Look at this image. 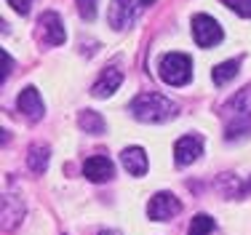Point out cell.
Listing matches in <instances>:
<instances>
[{"mask_svg":"<svg viewBox=\"0 0 251 235\" xmlns=\"http://www.w3.org/2000/svg\"><path fill=\"white\" fill-rule=\"evenodd\" d=\"M128 110H131V115L136 120H142V123H163V120H171L176 115L179 107L171 99H166L163 94L150 91V94L134 96Z\"/></svg>","mask_w":251,"mask_h":235,"instance_id":"6da1fadb","label":"cell"},{"mask_svg":"<svg viewBox=\"0 0 251 235\" xmlns=\"http://www.w3.org/2000/svg\"><path fill=\"white\" fill-rule=\"evenodd\" d=\"M158 72L169 86H184L193 78V62H190L187 53H166L158 62Z\"/></svg>","mask_w":251,"mask_h":235,"instance_id":"7a4b0ae2","label":"cell"},{"mask_svg":"<svg viewBox=\"0 0 251 235\" xmlns=\"http://www.w3.org/2000/svg\"><path fill=\"white\" fill-rule=\"evenodd\" d=\"M182 211V203H179L176 195L171 192H155L147 203V216L152 222H166V219H174V216Z\"/></svg>","mask_w":251,"mask_h":235,"instance_id":"3957f363","label":"cell"},{"mask_svg":"<svg viewBox=\"0 0 251 235\" xmlns=\"http://www.w3.org/2000/svg\"><path fill=\"white\" fill-rule=\"evenodd\" d=\"M193 38L201 48H208V46L222 40V27H219V22L211 19L208 14H198L193 19Z\"/></svg>","mask_w":251,"mask_h":235,"instance_id":"277c9868","label":"cell"},{"mask_svg":"<svg viewBox=\"0 0 251 235\" xmlns=\"http://www.w3.org/2000/svg\"><path fill=\"white\" fill-rule=\"evenodd\" d=\"M16 107H19V112L29 120V123H38V120L46 115V104H43V99H40V91H38L35 86H27L25 91L19 94V99H16Z\"/></svg>","mask_w":251,"mask_h":235,"instance_id":"5b68a950","label":"cell"},{"mask_svg":"<svg viewBox=\"0 0 251 235\" xmlns=\"http://www.w3.org/2000/svg\"><path fill=\"white\" fill-rule=\"evenodd\" d=\"M136 19V0H110L107 22L115 29H128Z\"/></svg>","mask_w":251,"mask_h":235,"instance_id":"8992f818","label":"cell"},{"mask_svg":"<svg viewBox=\"0 0 251 235\" xmlns=\"http://www.w3.org/2000/svg\"><path fill=\"white\" fill-rule=\"evenodd\" d=\"M83 174H86V179H91L94 184H101V182L115 177V166H112V160L107 158V155H91V158L83 163Z\"/></svg>","mask_w":251,"mask_h":235,"instance_id":"52a82bcc","label":"cell"},{"mask_svg":"<svg viewBox=\"0 0 251 235\" xmlns=\"http://www.w3.org/2000/svg\"><path fill=\"white\" fill-rule=\"evenodd\" d=\"M201 155H203V139L201 136H182V139L174 144V160L179 166L195 163Z\"/></svg>","mask_w":251,"mask_h":235,"instance_id":"ba28073f","label":"cell"},{"mask_svg":"<svg viewBox=\"0 0 251 235\" xmlns=\"http://www.w3.org/2000/svg\"><path fill=\"white\" fill-rule=\"evenodd\" d=\"M40 29H43L46 43H51V46H62L64 38H67L64 24H62V16H59L56 11H46V14L40 16Z\"/></svg>","mask_w":251,"mask_h":235,"instance_id":"9c48e42d","label":"cell"},{"mask_svg":"<svg viewBox=\"0 0 251 235\" xmlns=\"http://www.w3.org/2000/svg\"><path fill=\"white\" fill-rule=\"evenodd\" d=\"M121 83H123V75H121V70H115V67H107V70L99 75V80L91 86V94H94V96H99V99H104V96L115 94L118 88H121Z\"/></svg>","mask_w":251,"mask_h":235,"instance_id":"30bf717a","label":"cell"},{"mask_svg":"<svg viewBox=\"0 0 251 235\" xmlns=\"http://www.w3.org/2000/svg\"><path fill=\"white\" fill-rule=\"evenodd\" d=\"M121 163L123 168L131 174V177H142V174H147V153L142 147H126L121 153Z\"/></svg>","mask_w":251,"mask_h":235,"instance_id":"8fae6325","label":"cell"},{"mask_svg":"<svg viewBox=\"0 0 251 235\" xmlns=\"http://www.w3.org/2000/svg\"><path fill=\"white\" fill-rule=\"evenodd\" d=\"M22 219H25V203L16 195H5L3 198V227L5 230H14Z\"/></svg>","mask_w":251,"mask_h":235,"instance_id":"7c38bea8","label":"cell"},{"mask_svg":"<svg viewBox=\"0 0 251 235\" xmlns=\"http://www.w3.org/2000/svg\"><path fill=\"white\" fill-rule=\"evenodd\" d=\"M246 136H251V115H232V118H227V126H225V139L227 142L246 139Z\"/></svg>","mask_w":251,"mask_h":235,"instance_id":"4fadbf2b","label":"cell"},{"mask_svg":"<svg viewBox=\"0 0 251 235\" xmlns=\"http://www.w3.org/2000/svg\"><path fill=\"white\" fill-rule=\"evenodd\" d=\"M225 115L232 118V115H251V86H246L243 91H238L230 102L225 104Z\"/></svg>","mask_w":251,"mask_h":235,"instance_id":"5bb4252c","label":"cell"},{"mask_svg":"<svg viewBox=\"0 0 251 235\" xmlns=\"http://www.w3.org/2000/svg\"><path fill=\"white\" fill-rule=\"evenodd\" d=\"M27 166L32 174H43L49 166V147L46 144H32L27 153Z\"/></svg>","mask_w":251,"mask_h":235,"instance_id":"9a60e30c","label":"cell"},{"mask_svg":"<svg viewBox=\"0 0 251 235\" xmlns=\"http://www.w3.org/2000/svg\"><path fill=\"white\" fill-rule=\"evenodd\" d=\"M77 126H80L83 131H88V134H104V129H107L104 118L94 110H83L80 118H77Z\"/></svg>","mask_w":251,"mask_h":235,"instance_id":"2e32d148","label":"cell"},{"mask_svg":"<svg viewBox=\"0 0 251 235\" xmlns=\"http://www.w3.org/2000/svg\"><path fill=\"white\" fill-rule=\"evenodd\" d=\"M235 75H238V59H227V62L217 64V67H214V72H211V78H214V83H217V86L230 83Z\"/></svg>","mask_w":251,"mask_h":235,"instance_id":"e0dca14e","label":"cell"},{"mask_svg":"<svg viewBox=\"0 0 251 235\" xmlns=\"http://www.w3.org/2000/svg\"><path fill=\"white\" fill-rule=\"evenodd\" d=\"M214 219L208 214H198V216H193V222H190V230L187 235H211L214 233Z\"/></svg>","mask_w":251,"mask_h":235,"instance_id":"ac0fdd59","label":"cell"},{"mask_svg":"<svg viewBox=\"0 0 251 235\" xmlns=\"http://www.w3.org/2000/svg\"><path fill=\"white\" fill-rule=\"evenodd\" d=\"M219 3H225L230 11H235L238 16H243V19H249L251 16V0H219Z\"/></svg>","mask_w":251,"mask_h":235,"instance_id":"d6986e66","label":"cell"},{"mask_svg":"<svg viewBox=\"0 0 251 235\" xmlns=\"http://www.w3.org/2000/svg\"><path fill=\"white\" fill-rule=\"evenodd\" d=\"M77 14L86 22H94L97 19V0H77Z\"/></svg>","mask_w":251,"mask_h":235,"instance_id":"ffe728a7","label":"cell"},{"mask_svg":"<svg viewBox=\"0 0 251 235\" xmlns=\"http://www.w3.org/2000/svg\"><path fill=\"white\" fill-rule=\"evenodd\" d=\"M11 70H14V59H11L8 51L0 48V80H5V78L11 75Z\"/></svg>","mask_w":251,"mask_h":235,"instance_id":"44dd1931","label":"cell"},{"mask_svg":"<svg viewBox=\"0 0 251 235\" xmlns=\"http://www.w3.org/2000/svg\"><path fill=\"white\" fill-rule=\"evenodd\" d=\"M8 5L16 11V14L27 16V14H29V8H32V0H8Z\"/></svg>","mask_w":251,"mask_h":235,"instance_id":"7402d4cb","label":"cell"},{"mask_svg":"<svg viewBox=\"0 0 251 235\" xmlns=\"http://www.w3.org/2000/svg\"><path fill=\"white\" fill-rule=\"evenodd\" d=\"M99 235H121V233H118V230H101Z\"/></svg>","mask_w":251,"mask_h":235,"instance_id":"603a6c76","label":"cell"},{"mask_svg":"<svg viewBox=\"0 0 251 235\" xmlns=\"http://www.w3.org/2000/svg\"><path fill=\"white\" fill-rule=\"evenodd\" d=\"M155 0H139V5H152Z\"/></svg>","mask_w":251,"mask_h":235,"instance_id":"cb8c5ba5","label":"cell"}]
</instances>
